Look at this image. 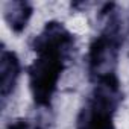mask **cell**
Returning a JSON list of instances; mask_svg holds the SVG:
<instances>
[{"label":"cell","mask_w":129,"mask_h":129,"mask_svg":"<svg viewBox=\"0 0 129 129\" xmlns=\"http://www.w3.org/2000/svg\"><path fill=\"white\" fill-rule=\"evenodd\" d=\"M18 75V62L12 53H5L2 58L0 69V81H2V94L6 96L11 87H14L15 78Z\"/></svg>","instance_id":"cell-1"}]
</instances>
